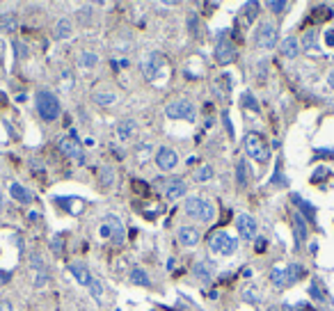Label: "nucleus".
<instances>
[{"instance_id":"nucleus-3","label":"nucleus","mask_w":334,"mask_h":311,"mask_svg":"<svg viewBox=\"0 0 334 311\" xmlns=\"http://www.w3.org/2000/svg\"><path fill=\"white\" fill-rule=\"evenodd\" d=\"M245 149H248L250 158H254L256 163H268L270 160V149H268L266 140L261 138L259 133H248L245 135Z\"/></svg>"},{"instance_id":"nucleus-1","label":"nucleus","mask_w":334,"mask_h":311,"mask_svg":"<svg viewBox=\"0 0 334 311\" xmlns=\"http://www.w3.org/2000/svg\"><path fill=\"white\" fill-rule=\"evenodd\" d=\"M183 213H186L188 218L193 220H199V222H211L215 218V208L213 204L204 197H190L186 199V204H183Z\"/></svg>"},{"instance_id":"nucleus-22","label":"nucleus","mask_w":334,"mask_h":311,"mask_svg":"<svg viewBox=\"0 0 334 311\" xmlns=\"http://www.w3.org/2000/svg\"><path fill=\"white\" fill-rule=\"evenodd\" d=\"M19 28V16L12 12H7L0 16V30H5V32H14Z\"/></svg>"},{"instance_id":"nucleus-6","label":"nucleus","mask_w":334,"mask_h":311,"mask_svg":"<svg viewBox=\"0 0 334 311\" xmlns=\"http://www.w3.org/2000/svg\"><path fill=\"white\" fill-rule=\"evenodd\" d=\"M277 37H279V30L273 23H263L256 30V46L263 48V51H270V48L277 46Z\"/></svg>"},{"instance_id":"nucleus-47","label":"nucleus","mask_w":334,"mask_h":311,"mask_svg":"<svg viewBox=\"0 0 334 311\" xmlns=\"http://www.w3.org/2000/svg\"><path fill=\"white\" fill-rule=\"evenodd\" d=\"M266 245H268V243H266V238H259V240H256V245H254V247H256V252H266Z\"/></svg>"},{"instance_id":"nucleus-39","label":"nucleus","mask_w":334,"mask_h":311,"mask_svg":"<svg viewBox=\"0 0 334 311\" xmlns=\"http://www.w3.org/2000/svg\"><path fill=\"white\" fill-rule=\"evenodd\" d=\"M268 7H270V9L277 14V12H284V9H288V2H284V0H268Z\"/></svg>"},{"instance_id":"nucleus-18","label":"nucleus","mask_w":334,"mask_h":311,"mask_svg":"<svg viewBox=\"0 0 334 311\" xmlns=\"http://www.w3.org/2000/svg\"><path fill=\"white\" fill-rule=\"evenodd\" d=\"M215 94L220 96V99H227L229 96V92H231V76L229 73H222L220 78L215 80Z\"/></svg>"},{"instance_id":"nucleus-11","label":"nucleus","mask_w":334,"mask_h":311,"mask_svg":"<svg viewBox=\"0 0 334 311\" xmlns=\"http://www.w3.org/2000/svg\"><path fill=\"white\" fill-rule=\"evenodd\" d=\"M60 151L64 153L67 158L78 160V165H83V163H85V153H83V149L78 146V140H74V138H62V140H60Z\"/></svg>"},{"instance_id":"nucleus-30","label":"nucleus","mask_w":334,"mask_h":311,"mask_svg":"<svg viewBox=\"0 0 334 311\" xmlns=\"http://www.w3.org/2000/svg\"><path fill=\"white\" fill-rule=\"evenodd\" d=\"M332 9H330V7H316V9H311V21H314V23H321V21H328L330 16H332Z\"/></svg>"},{"instance_id":"nucleus-17","label":"nucleus","mask_w":334,"mask_h":311,"mask_svg":"<svg viewBox=\"0 0 334 311\" xmlns=\"http://www.w3.org/2000/svg\"><path fill=\"white\" fill-rule=\"evenodd\" d=\"M179 240L186 247H193V245L199 243V231H197L195 226H181L179 229Z\"/></svg>"},{"instance_id":"nucleus-34","label":"nucleus","mask_w":334,"mask_h":311,"mask_svg":"<svg viewBox=\"0 0 334 311\" xmlns=\"http://www.w3.org/2000/svg\"><path fill=\"white\" fill-rule=\"evenodd\" d=\"M241 101H243V106L248 108V110H252V113H259V103L254 101V96L250 92H243L241 94Z\"/></svg>"},{"instance_id":"nucleus-36","label":"nucleus","mask_w":334,"mask_h":311,"mask_svg":"<svg viewBox=\"0 0 334 311\" xmlns=\"http://www.w3.org/2000/svg\"><path fill=\"white\" fill-rule=\"evenodd\" d=\"M101 183L103 186H112L114 183V172L110 167H101Z\"/></svg>"},{"instance_id":"nucleus-43","label":"nucleus","mask_w":334,"mask_h":311,"mask_svg":"<svg viewBox=\"0 0 334 311\" xmlns=\"http://www.w3.org/2000/svg\"><path fill=\"white\" fill-rule=\"evenodd\" d=\"M273 183H275V186H279V188H284V186L288 183V181L284 179V174H281V167H279V165H277V170H275V179H273Z\"/></svg>"},{"instance_id":"nucleus-33","label":"nucleus","mask_w":334,"mask_h":311,"mask_svg":"<svg viewBox=\"0 0 334 311\" xmlns=\"http://www.w3.org/2000/svg\"><path fill=\"white\" fill-rule=\"evenodd\" d=\"M211 176H213V170H211V165H201V167H197V172H195V179L199 181V183L208 181Z\"/></svg>"},{"instance_id":"nucleus-21","label":"nucleus","mask_w":334,"mask_h":311,"mask_svg":"<svg viewBox=\"0 0 334 311\" xmlns=\"http://www.w3.org/2000/svg\"><path fill=\"white\" fill-rule=\"evenodd\" d=\"M293 204H298V208H300V215H305L307 220H314V215H316V208L309 201H305V199L300 197V195H293Z\"/></svg>"},{"instance_id":"nucleus-5","label":"nucleus","mask_w":334,"mask_h":311,"mask_svg":"<svg viewBox=\"0 0 334 311\" xmlns=\"http://www.w3.org/2000/svg\"><path fill=\"white\" fill-rule=\"evenodd\" d=\"M215 60L220 62L222 66L231 64V62L238 60V48H236L234 41L227 39V32L220 37V41H218V48H215Z\"/></svg>"},{"instance_id":"nucleus-37","label":"nucleus","mask_w":334,"mask_h":311,"mask_svg":"<svg viewBox=\"0 0 334 311\" xmlns=\"http://www.w3.org/2000/svg\"><path fill=\"white\" fill-rule=\"evenodd\" d=\"M243 9H245V16H248V21H254V19H256V9H259V2H245V5H243Z\"/></svg>"},{"instance_id":"nucleus-12","label":"nucleus","mask_w":334,"mask_h":311,"mask_svg":"<svg viewBox=\"0 0 334 311\" xmlns=\"http://www.w3.org/2000/svg\"><path fill=\"white\" fill-rule=\"evenodd\" d=\"M163 66H165V62H163V57L158 53H149L147 57L142 60V69H144V76H147L149 80L158 78V73H161Z\"/></svg>"},{"instance_id":"nucleus-24","label":"nucleus","mask_w":334,"mask_h":311,"mask_svg":"<svg viewBox=\"0 0 334 311\" xmlns=\"http://www.w3.org/2000/svg\"><path fill=\"white\" fill-rule=\"evenodd\" d=\"M131 284H135V286H151V279H149V275L142 268H133L131 270Z\"/></svg>"},{"instance_id":"nucleus-46","label":"nucleus","mask_w":334,"mask_h":311,"mask_svg":"<svg viewBox=\"0 0 334 311\" xmlns=\"http://www.w3.org/2000/svg\"><path fill=\"white\" fill-rule=\"evenodd\" d=\"M30 261H32V268H37V270H41V256H37V254H32V256H30Z\"/></svg>"},{"instance_id":"nucleus-50","label":"nucleus","mask_w":334,"mask_h":311,"mask_svg":"<svg viewBox=\"0 0 334 311\" xmlns=\"http://www.w3.org/2000/svg\"><path fill=\"white\" fill-rule=\"evenodd\" d=\"M325 41H328V46H334V30H328V34H325Z\"/></svg>"},{"instance_id":"nucleus-23","label":"nucleus","mask_w":334,"mask_h":311,"mask_svg":"<svg viewBox=\"0 0 334 311\" xmlns=\"http://www.w3.org/2000/svg\"><path fill=\"white\" fill-rule=\"evenodd\" d=\"M270 282H273V286H277V288H284V286H286V268L275 265L273 270H270Z\"/></svg>"},{"instance_id":"nucleus-32","label":"nucleus","mask_w":334,"mask_h":311,"mask_svg":"<svg viewBox=\"0 0 334 311\" xmlns=\"http://www.w3.org/2000/svg\"><path fill=\"white\" fill-rule=\"evenodd\" d=\"M94 103H99V106H112V103H117V96L110 92H96L94 94Z\"/></svg>"},{"instance_id":"nucleus-35","label":"nucleus","mask_w":334,"mask_h":311,"mask_svg":"<svg viewBox=\"0 0 334 311\" xmlns=\"http://www.w3.org/2000/svg\"><path fill=\"white\" fill-rule=\"evenodd\" d=\"M131 188H133L135 195H140V197H147L149 195V183H144V181H140V179L131 181Z\"/></svg>"},{"instance_id":"nucleus-41","label":"nucleus","mask_w":334,"mask_h":311,"mask_svg":"<svg viewBox=\"0 0 334 311\" xmlns=\"http://www.w3.org/2000/svg\"><path fill=\"white\" fill-rule=\"evenodd\" d=\"M89 293H92L94 298H101V295H103V286H101L99 279H92V282H89Z\"/></svg>"},{"instance_id":"nucleus-52","label":"nucleus","mask_w":334,"mask_h":311,"mask_svg":"<svg viewBox=\"0 0 334 311\" xmlns=\"http://www.w3.org/2000/svg\"><path fill=\"white\" fill-rule=\"evenodd\" d=\"M281 311H293V307H291V305H284V307H281Z\"/></svg>"},{"instance_id":"nucleus-2","label":"nucleus","mask_w":334,"mask_h":311,"mask_svg":"<svg viewBox=\"0 0 334 311\" xmlns=\"http://www.w3.org/2000/svg\"><path fill=\"white\" fill-rule=\"evenodd\" d=\"M37 113H39L41 119L46 121H53L60 117V101H57V96L51 92H39L37 94Z\"/></svg>"},{"instance_id":"nucleus-16","label":"nucleus","mask_w":334,"mask_h":311,"mask_svg":"<svg viewBox=\"0 0 334 311\" xmlns=\"http://www.w3.org/2000/svg\"><path fill=\"white\" fill-rule=\"evenodd\" d=\"M279 51L284 57H298L302 48H300V41L295 39V37H286V39L279 44Z\"/></svg>"},{"instance_id":"nucleus-19","label":"nucleus","mask_w":334,"mask_h":311,"mask_svg":"<svg viewBox=\"0 0 334 311\" xmlns=\"http://www.w3.org/2000/svg\"><path fill=\"white\" fill-rule=\"evenodd\" d=\"M135 133V121L133 119H121L119 124H117V138L121 140V142H126V140L133 138Z\"/></svg>"},{"instance_id":"nucleus-28","label":"nucleus","mask_w":334,"mask_h":311,"mask_svg":"<svg viewBox=\"0 0 334 311\" xmlns=\"http://www.w3.org/2000/svg\"><path fill=\"white\" fill-rule=\"evenodd\" d=\"M302 275H305V268H302L300 263H293L286 268V284H295L298 279H302Z\"/></svg>"},{"instance_id":"nucleus-25","label":"nucleus","mask_w":334,"mask_h":311,"mask_svg":"<svg viewBox=\"0 0 334 311\" xmlns=\"http://www.w3.org/2000/svg\"><path fill=\"white\" fill-rule=\"evenodd\" d=\"M293 225H295V233H298V243H305L307 240V225H305V218L298 211L293 215Z\"/></svg>"},{"instance_id":"nucleus-8","label":"nucleus","mask_w":334,"mask_h":311,"mask_svg":"<svg viewBox=\"0 0 334 311\" xmlns=\"http://www.w3.org/2000/svg\"><path fill=\"white\" fill-rule=\"evenodd\" d=\"M236 226H238V233H241L243 240H254L256 238L259 225H256V220H254L250 213H241V215L236 218Z\"/></svg>"},{"instance_id":"nucleus-45","label":"nucleus","mask_w":334,"mask_h":311,"mask_svg":"<svg viewBox=\"0 0 334 311\" xmlns=\"http://www.w3.org/2000/svg\"><path fill=\"white\" fill-rule=\"evenodd\" d=\"M89 14H92V7L87 5V7H83V9H81V14H78V16H81L83 21H89Z\"/></svg>"},{"instance_id":"nucleus-26","label":"nucleus","mask_w":334,"mask_h":311,"mask_svg":"<svg viewBox=\"0 0 334 311\" xmlns=\"http://www.w3.org/2000/svg\"><path fill=\"white\" fill-rule=\"evenodd\" d=\"M236 179H238V186L245 188L250 181V170H248V163L245 160H238V165H236Z\"/></svg>"},{"instance_id":"nucleus-31","label":"nucleus","mask_w":334,"mask_h":311,"mask_svg":"<svg viewBox=\"0 0 334 311\" xmlns=\"http://www.w3.org/2000/svg\"><path fill=\"white\" fill-rule=\"evenodd\" d=\"M78 62H81V66H85V69H92V66L99 64V55L92 53V51H85V53H81Z\"/></svg>"},{"instance_id":"nucleus-49","label":"nucleus","mask_w":334,"mask_h":311,"mask_svg":"<svg viewBox=\"0 0 334 311\" xmlns=\"http://www.w3.org/2000/svg\"><path fill=\"white\" fill-rule=\"evenodd\" d=\"M0 311H14V307L7 300H0Z\"/></svg>"},{"instance_id":"nucleus-15","label":"nucleus","mask_w":334,"mask_h":311,"mask_svg":"<svg viewBox=\"0 0 334 311\" xmlns=\"http://www.w3.org/2000/svg\"><path fill=\"white\" fill-rule=\"evenodd\" d=\"M69 272L74 275V279L81 286H89V282H92V275L87 270V265H83V263H71L69 265Z\"/></svg>"},{"instance_id":"nucleus-7","label":"nucleus","mask_w":334,"mask_h":311,"mask_svg":"<svg viewBox=\"0 0 334 311\" xmlns=\"http://www.w3.org/2000/svg\"><path fill=\"white\" fill-rule=\"evenodd\" d=\"M211 250L218 252V254L229 256V254H234L236 252V238H231L227 231H218L213 238H211Z\"/></svg>"},{"instance_id":"nucleus-53","label":"nucleus","mask_w":334,"mask_h":311,"mask_svg":"<svg viewBox=\"0 0 334 311\" xmlns=\"http://www.w3.org/2000/svg\"><path fill=\"white\" fill-rule=\"evenodd\" d=\"M5 206V197H2V192H0V208Z\"/></svg>"},{"instance_id":"nucleus-38","label":"nucleus","mask_w":334,"mask_h":311,"mask_svg":"<svg viewBox=\"0 0 334 311\" xmlns=\"http://www.w3.org/2000/svg\"><path fill=\"white\" fill-rule=\"evenodd\" d=\"M328 170H325V167H318V170H316L314 174H311V183H323V181L328 179Z\"/></svg>"},{"instance_id":"nucleus-10","label":"nucleus","mask_w":334,"mask_h":311,"mask_svg":"<svg viewBox=\"0 0 334 311\" xmlns=\"http://www.w3.org/2000/svg\"><path fill=\"white\" fill-rule=\"evenodd\" d=\"M156 165L161 167L163 172H169V170H174L179 165V156H176V151L172 146H161L158 153H156Z\"/></svg>"},{"instance_id":"nucleus-51","label":"nucleus","mask_w":334,"mask_h":311,"mask_svg":"<svg viewBox=\"0 0 334 311\" xmlns=\"http://www.w3.org/2000/svg\"><path fill=\"white\" fill-rule=\"evenodd\" d=\"M328 83H330V87H334V71L328 76Z\"/></svg>"},{"instance_id":"nucleus-14","label":"nucleus","mask_w":334,"mask_h":311,"mask_svg":"<svg viewBox=\"0 0 334 311\" xmlns=\"http://www.w3.org/2000/svg\"><path fill=\"white\" fill-rule=\"evenodd\" d=\"M193 272H195V277L199 279V282H204V284H211V279H213V265L208 263V261H197Z\"/></svg>"},{"instance_id":"nucleus-20","label":"nucleus","mask_w":334,"mask_h":311,"mask_svg":"<svg viewBox=\"0 0 334 311\" xmlns=\"http://www.w3.org/2000/svg\"><path fill=\"white\" fill-rule=\"evenodd\" d=\"M9 192H12V197L19 201V204H30L32 201V195H30V190L28 188H23L21 183H12V188H9Z\"/></svg>"},{"instance_id":"nucleus-13","label":"nucleus","mask_w":334,"mask_h":311,"mask_svg":"<svg viewBox=\"0 0 334 311\" xmlns=\"http://www.w3.org/2000/svg\"><path fill=\"white\" fill-rule=\"evenodd\" d=\"M106 226L110 229V236H112V243H124V225H121L119 218H114V215H108L106 218Z\"/></svg>"},{"instance_id":"nucleus-29","label":"nucleus","mask_w":334,"mask_h":311,"mask_svg":"<svg viewBox=\"0 0 334 311\" xmlns=\"http://www.w3.org/2000/svg\"><path fill=\"white\" fill-rule=\"evenodd\" d=\"M55 39H67V37H71V21L69 19H62L57 26H55Z\"/></svg>"},{"instance_id":"nucleus-9","label":"nucleus","mask_w":334,"mask_h":311,"mask_svg":"<svg viewBox=\"0 0 334 311\" xmlns=\"http://www.w3.org/2000/svg\"><path fill=\"white\" fill-rule=\"evenodd\" d=\"M186 190H188V186L181 176H172V179H167L165 183H163V192H165V197L169 199V201L181 199L183 195H186Z\"/></svg>"},{"instance_id":"nucleus-48","label":"nucleus","mask_w":334,"mask_h":311,"mask_svg":"<svg viewBox=\"0 0 334 311\" xmlns=\"http://www.w3.org/2000/svg\"><path fill=\"white\" fill-rule=\"evenodd\" d=\"M222 119H224V126H227L229 135H234V128H231V124H229V114L227 113H222Z\"/></svg>"},{"instance_id":"nucleus-42","label":"nucleus","mask_w":334,"mask_h":311,"mask_svg":"<svg viewBox=\"0 0 334 311\" xmlns=\"http://www.w3.org/2000/svg\"><path fill=\"white\" fill-rule=\"evenodd\" d=\"M243 298L248 300V302H254V305H256V302H261V295H256V293L252 291V286H248V288L243 291Z\"/></svg>"},{"instance_id":"nucleus-44","label":"nucleus","mask_w":334,"mask_h":311,"mask_svg":"<svg viewBox=\"0 0 334 311\" xmlns=\"http://www.w3.org/2000/svg\"><path fill=\"white\" fill-rule=\"evenodd\" d=\"M309 295H311V298H316V300H323V293H321V288H318L316 284L309 286Z\"/></svg>"},{"instance_id":"nucleus-40","label":"nucleus","mask_w":334,"mask_h":311,"mask_svg":"<svg viewBox=\"0 0 334 311\" xmlns=\"http://www.w3.org/2000/svg\"><path fill=\"white\" fill-rule=\"evenodd\" d=\"M62 247H64V236H53V240H51V250L55 252V254H60L62 252Z\"/></svg>"},{"instance_id":"nucleus-27","label":"nucleus","mask_w":334,"mask_h":311,"mask_svg":"<svg viewBox=\"0 0 334 311\" xmlns=\"http://www.w3.org/2000/svg\"><path fill=\"white\" fill-rule=\"evenodd\" d=\"M316 41H318V30L309 28L307 32H305V37H302V44H300V46L305 48V51H314V48H316Z\"/></svg>"},{"instance_id":"nucleus-4","label":"nucleus","mask_w":334,"mask_h":311,"mask_svg":"<svg viewBox=\"0 0 334 311\" xmlns=\"http://www.w3.org/2000/svg\"><path fill=\"white\" fill-rule=\"evenodd\" d=\"M165 114L169 117V119H186V121H193V119H195V106H193V103H190L188 99L172 101V103H167Z\"/></svg>"}]
</instances>
